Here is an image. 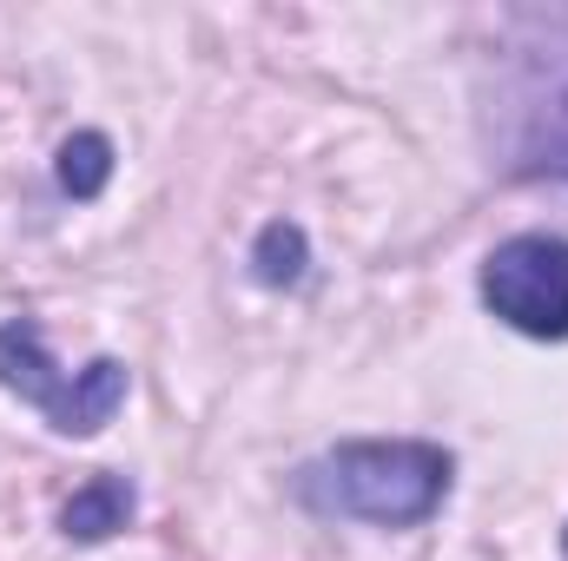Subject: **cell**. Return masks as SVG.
Listing matches in <instances>:
<instances>
[{
    "mask_svg": "<svg viewBox=\"0 0 568 561\" xmlns=\"http://www.w3.org/2000/svg\"><path fill=\"white\" fill-rule=\"evenodd\" d=\"M106 178H113V145H106V133H73V140L60 145V185L73 198H100Z\"/></svg>",
    "mask_w": 568,
    "mask_h": 561,
    "instance_id": "5b68a950",
    "label": "cell"
},
{
    "mask_svg": "<svg viewBox=\"0 0 568 561\" xmlns=\"http://www.w3.org/2000/svg\"><path fill=\"white\" fill-rule=\"evenodd\" d=\"M126 522H133V482H126V476H93V482L73 489L67 509H60L67 542H106V536L126 529Z\"/></svg>",
    "mask_w": 568,
    "mask_h": 561,
    "instance_id": "277c9868",
    "label": "cell"
},
{
    "mask_svg": "<svg viewBox=\"0 0 568 561\" xmlns=\"http://www.w3.org/2000/svg\"><path fill=\"white\" fill-rule=\"evenodd\" d=\"M252 265H258V278L265 284H297L304 278V232L297 225H265L258 232V252H252Z\"/></svg>",
    "mask_w": 568,
    "mask_h": 561,
    "instance_id": "8992f818",
    "label": "cell"
},
{
    "mask_svg": "<svg viewBox=\"0 0 568 561\" xmlns=\"http://www.w3.org/2000/svg\"><path fill=\"white\" fill-rule=\"evenodd\" d=\"M483 304L523 337H568V238L523 232L489 252Z\"/></svg>",
    "mask_w": 568,
    "mask_h": 561,
    "instance_id": "3957f363",
    "label": "cell"
},
{
    "mask_svg": "<svg viewBox=\"0 0 568 561\" xmlns=\"http://www.w3.org/2000/svg\"><path fill=\"white\" fill-rule=\"evenodd\" d=\"M449 476H456V462L443 442H417V436L337 442L331 456H317L297 476V496L324 516H351V522H377V529H417L443 509Z\"/></svg>",
    "mask_w": 568,
    "mask_h": 561,
    "instance_id": "6da1fadb",
    "label": "cell"
},
{
    "mask_svg": "<svg viewBox=\"0 0 568 561\" xmlns=\"http://www.w3.org/2000/svg\"><path fill=\"white\" fill-rule=\"evenodd\" d=\"M0 384L13 397H27L60 436H100L113 422V410L126 404V364L120 357H93L87 370L67 377L47 357V337L33 317L0 324Z\"/></svg>",
    "mask_w": 568,
    "mask_h": 561,
    "instance_id": "7a4b0ae2",
    "label": "cell"
}]
</instances>
